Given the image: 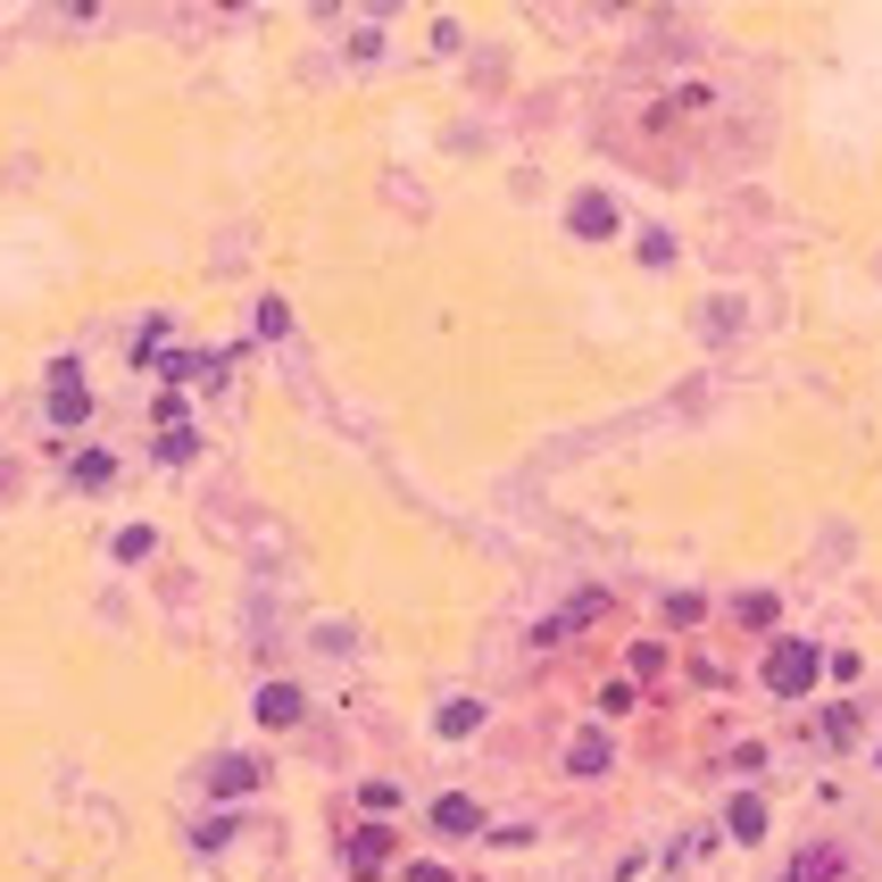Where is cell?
I'll list each match as a JSON object with an SVG mask.
<instances>
[{"instance_id": "cell-4", "label": "cell", "mask_w": 882, "mask_h": 882, "mask_svg": "<svg viewBox=\"0 0 882 882\" xmlns=\"http://www.w3.org/2000/svg\"><path fill=\"white\" fill-rule=\"evenodd\" d=\"M151 367H159V375H167V383H217V375H226V350H151Z\"/></svg>"}, {"instance_id": "cell-9", "label": "cell", "mask_w": 882, "mask_h": 882, "mask_svg": "<svg viewBox=\"0 0 882 882\" xmlns=\"http://www.w3.org/2000/svg\"><path fill=\"white\" fill-rule=\"evenodd\" d=\"M725 832H732V841H766V799H758V791H741V799L725 807Z\"/></svg>"}, {"instance_id": "cell-8", "label": "cell", "mask_w": 882, "mask_h": 882, "mask_svg": "<svg viewBox=\"0 0 882 882\" xmlns=\"http://www.w3.org/2000/svg\"><path fill=\"white\" fill-rule=\"evenodd\" d=\"M849 874V865H841V849H825V841H816V849H799V858H791V874L783 882H841Z\"/></svg>"}, {"instance_id": "cell-5", "label": "cell", "mask_w": 882, "mask_h": 882, "mask_svg": "<svg viewBox=\"0 0 882 882\" xmlns=\"http://www.w3.org/2000/svg\"><path fill=\"white\" fill-rule=\"evenodd\" d=\"M566 217H575V233H582V242H608V233H617V200H608V192H582V200L566 208Z\"/></svg>"}, {"instance_id": "cell-7", "label": "cell", "mask_w": 882, "mask_h": 882, "mask_svg": "<svg viewBox=\"0 0 882 882\" xmlns=\"http://www.w3.org/2000/svg\"><path fill=\"white\" fill-rule=\"evenodd\" d=\"M250 783H259L250 758H208V791H217V799H250Z\"/></svg>"}, {"instance_id": "cell-17", "label": "cell", "mask_w": 882, "mask_h": 882, "mask_svg": "<svg viewBox=\"0 0 882 882\" xmlns=\"http://www.w3.org/2000/svg\"><path fill=\"white\" fill-rule=\"evenodd\" d=\"M151 549H159V533H151V525H126V533L109 542V558H117V566H142Z\"/></svg>"}, {"instance_id": "cell-2", "label": "cell", "mask_w": 882, "mask_h": 882, "mask_svg": "<svg viewBox=\"0 0 882 882\" xmlns=\"http://www.w3.org/2000/svg\"><path fill=\"white\" fill-rule=\"evenodd\" d=\"M816 666H825V657L807 650V641H774V657H766V683H774L783 699H799L807 683H816Z\"/></svg>"}, {"instance_id": "cell-19", "label": "cell", "mask_w": 882, "mask_h": 882, "mask_svg": "<svg viewBox=\"0 0 882 882\" xmlns=\"http://www.w3.org/2000/svg\"><path fill=\"white\" fill-rule=\"evenodd\" d=\"M774 617H783V608H774L766 591H741V600H732V624H758V633H766Z\"/></svg>"}, {"instance_id": "cell-13", "label": "cell", "mask_w": 882, "mask_h": 882, "mask_svg": "<svg viewBox=\"0 0 882 882\" xmlns=\"http://www.w3.org/2000/svg\"><path fill=\"white\" fill-rule=\"evenodd\" d=\"M67 475H76V491H109L117 483V458L109 450H76V467H67Z\"/></svg>"}, {"instance_id": "cell-16", "label": "cell", "mask_w": 882, "mask_h": 882, "mask_svg": "<svg viewBox=\"0 0 882 882\" xmlns=\"http://www.w3.org/2000/svg\"><path fill=\"white\" fill-rule=\"evenodd\" d=\"M233 832H242V816H233V807H217V816H200V825H192V849H226Z\"/></svg>"}, {"instance_id": "cell-14", "label": "cell", "mask_w": 882, "mask_h": 882, "mask_svg": "<svg viewBox=\"0 0 882 882\" xmlns=\"http://www.w3.org/2000/svg\"><path fill=\"white\" fill-rule=\"evenodd\" d=\"M151 450H159V467H184V458H200V433H192V425H159Z\"/></svg>"}, {"instance_id": "cell-6", "label": "cell", "mask_w": 882, "mask_h": 882, "mask_svg": "<svg viewBox=\"0 0 882 882\" xmlns=\"http://www.w3.org/2000/svg\"><path fill=\"white\" fill-rule=\"evenodd\" d=\"M433 832H483V807L467 799V791H442V799H433V816H425Z\"/></svg>"}, {"instance_id": "cell-15", "label": "cell", "mask_w": 882, "mask_h": 882, "mask_svg": "<svg viewBox=\"0 0 882 882\" xmlns=\"http://www.w3.org/2000/svg\"><path fill=\"white\" fill-rule=\"evenodd\" d=\"M383 858H392V832H383V825H367V832H350V865H358V874H375V865Z\"/></svg>"}, {"instance_id": "cell-12", "label": "cell", "mask_w": 882, "mask_h": 882, "mask_svg": "<svg viewBox=\"0 0 882 882\" xmlns=\"http://www.w3.org/2000/svg\"><path fill=\"white\" fill-rule=\"evenodd\" d=\"M433 725H442V741H467V732L483 725V699H442V716H433Z\"/></svg>"}, {"instance_id": "cell-11", "label": "cell", "mask_w": 882, "mask_h": 882, "mask_svg": "<svg viewBox=\"0 0 882 882\" xmlns=\"http://www.w3.org/2000/svg\"><path fill=\"white\" fill-rule=\"evenodd\" d=\"M608 758H617V741H608V732H575V750H566V774H608Z\"/></svg>"}, {"instance_id": "cell-1", "label": "cell", "mask_w": 882, "mask_h": 882, "mask_svg": "<svg viewBox=\"0 0 882 882\" xmlns=\"http://www.w3.org/2000/svg\"><path fill=\"white\" fill-rule=\"evenodd\" d=\"M92 416V392H84V358L58 350L51 358V425H84Z\"/></svg>"}, {"instance_id": "cell-18", "label": "cell", "mask_w": 882, "mask_h": 882, "mask_svg": "<svg viewBox=\"0 0 882 882\" xmlns=\"http://www.w3.org/2000/svg\"><path fill=\"white\" fill-rule=\"evenodd\" d=\"M816 732H825L832 750H849V741H858V708H849V699H841V708H825V716H816Z\"/></svg>"}, {"instance_id": "cell-22", "label": "cell", "mask_w": 882, "mask_h": 882, "mask_svg": "<svg viewBox=\"0 0 882 882\" xmlns=\"http://www.w3.org/2000/svg\"><path fill=\"white\" fill-rule=\"evenodd\" d=\"M874 758H882V750H874Z\"/></svg>"}, {"instance_id": "cell-10", "label": "cell", "mask_w": 882, "mask_h": 882, "mask_svg": "<svg viewBox=\"0 0 882 882\" xmlns=\"http://www.w3.org/2000/svg\"><path fill=\"white\" fill-rule=\"evenodd\" d=\"M301 708H308L301 683H266L259 692V725H301Z\"/></svg>"}, {"instance_id": "cell-3", "label": "cell", "mask_w": 882, "mask_h": 882, "mask_svg": "<svg viewBox=\"0 0 882 882\" xmlns=\"http://www.w3.org/2000/svg\"><path fill=\"white\" fill-rule=\"evenodd\" d=\"M600 608H608V591H575V600H566L558 617H542V624H533V641H542V650H549V641L582 633V624H600Z\"/></svg>"}, {"instance_id": "cell-21", "label": "cell", "mask_w": 882, "mask_h": 882, "mask_svg": "<svg viewBox=\"0 0 882 882\" xmlns=\"http://www.w3.org/2000/svg\"><path fill=\"white\" fill-rule=\"evenodd\" d=\"M409 882H458L450 865H409Z\"/></svg>"}, {"instance_id": "cell-20", "label": "cell", "mask_w": 882, "mask_h": 882, "mask_svg": "<svg viewBox=\"0 0 882 882\" xmlns=\"http://www.w3.org/2000/svg\"><path fill=\"white\" fill-rule=\"evenodd\" d=\"M259 334H266V341L292 334V308H283V301H259Z\"/></svg>"}]
</instances>
